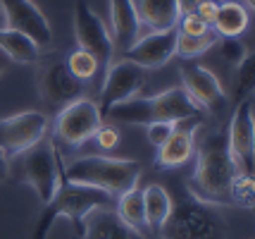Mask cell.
<instances>
[{
    "mask_svg": "<svg viewBox=\"0 0 255 239\" xmlns=\"http://www.w3.org/2000/svg\"><path fill=\"white\" fill-rule=\"evenodd\" d=\"M255 201V184L253 175H236L229 189V206H239V208H253Z\"/></svg>",
    "mask_w": 255,
    "mask_h": 239,
    "instance_id": "cell-26",
    "label": "cell"
},
{
    "mask_svg": "<svg viewBox=\"0 0 255 239\" xmlns=\"http://www.w3.org/2000/svg\"><path fill=\"white\" fill-rule=\"evenodd\" d=\"M200 110L196 103L191 101L186 91L181 86H172L153 96H136L131 101H124L112 105L105 113L108 120L115 122H124V125H150L157 120L165 122H184V120H193L200 117Z\"/></svg>",
    "mask_w": 255,
    "mask_h": 239,
    "instance_id": "cell-3",
    "label": "cell"
},
{
    "mask_svg": "<svg viewBox=\"0 0 255 239\" xmlns=\"http://www.w3.org/2000/svg\"><path fill=\"white\" fill-rule=\"evenodd\" d=\"M179 74H181V89L203 113L224 108L227 93H224L222 81L217 79L212 69L203 67L200 62H193V60H184L179 67Z\"/></svg>",
    "mask_w": 255,
    "mask_h": 239,
    "instance_id": "cell-12",
    "label": "cell"
},
{
    "mask_svg": "<svg viewBox=\"0 0 255 239\" xmlns=\"http://www.w3.org/2000/svg\"><path fill=\"white\" fill-rule=\"evenodd\" d=\"M110 22H112V43L115 48L120 46L124 50L138 41L141 36V19L136 14V7H133L131 0H110Z\"/></svg>",
    "mask_w": 255,
    "mask_h": 239,
    "instance_id": "cell-18",
    "label": "cell"
},
{
    "mask_svg": "<svg viewBox=\"0 0 255 239\" xmlns=\"http://www.w3.org/2000/svg\"><path fill=\"white\" fill-rule=\"evenodd\" d=\"M160 239H229V225L210 204L186 196L172 206L165 225L157 230Z\"/></svg>",
    "mask_w": 255,
    "mask_h": 239,
    "instance_id": "cell-5",
    "label": "cell"
},
{
    "mask_svg": "<svg viewBox=\"0 0 255 239\" xmlns=\"http://www.w3.org/2000/svg\"><path fill=\"white\" fill-rule=\"evenodd\" d=\"M174 127H177V122H165V120H157V122L145 125V137H148V141L157 148V146H162L167 139L172 137Z\"/></svg>",
    "mask_w": 255,
    "mask_h": 239,
    "instance_id": "cell-31",
    "label": "cell"
},
{
    "mask_svg": "<svg viewBox=\"0 0 255 239\" xmlns=\"http://www.w3.org/2000/svg\"><path fill=\"white\" fill-rule=\"evenodd\" d=\"M115 213L122 218L127 225H131L133 230L145 232V211H143V192L138 187H133L129 192H124L122 196L115 199Z\"/></svg>",
    "mask_w": 255,
    "mask_h": 239,
    "instance_id": "cell-23",
    "label": "cell"
},
{
    "mask_svg": "<svg viewBox=\"0 0 255 239\" xmlns=\"http://www.w3.org/2000/svg\"><path fill=\"white\" fill-rule=\"evenodd\" d=\"M174 55H177V29H169V31H150L145 36H138V41L129 50H124L122 57L143 69H153L167 65Z\"/></svg>",
    "mask_w": 255,
    "mask_h": 239,
    "instance_id": "cell-15",
    "label": "cell"
},
{
    "mask_svg": "<svg viewBox=\"0 0 255 239\" xmlns=\"http://www.w3.org/2000/svg\"><path fill=\"white\" fill-rule=\"evenodd\" d=\"M79 239H145V235L127 225L115 208H96L84 218Z\"/></svg>",
    "mask_w": 255,
    "mask_h": 239,
    "instance_id": "cell-17",
    "label": "cell"
},
{
    "mask_svg": "<svg viewBox=\"0 0 255 239\" xmlns=\"http://www.w3.org/2000/svg\"><path fill=\"white\" fill-rule=\"evenodd\" d=\"M177 31L186 36H203V34H210L212 26L205 19H200L196 12H181V17L177 22Z\"/></svg>",
    "mask_w": 255,
    "mask_h": 239,
    "instance_id": "cell-29",
    "label": "cell"
},
{
    "mask_svg": "<svg viewBox=\"0 0 255 239\" xmlns=\"http://www.w3.org/2000/svg\"><path fill=\"white\" fill-rule=\"evenodd\" d=\"M251 24V12L246 5L234 2V0H222L217 5L215 19H212V31L220 38H239Z\"/></svg>",
    "mask_w": 255,
    "mask_h": 239,
    "instance_id": "cell-20",
    "label": "cell"
},
{
    "mask_svg": "<svg viewBox=\"0 0 255 239\" xmlns=\"http://www.w3.org/2000/svg\"><path fill=\"white\" fill-rule=\"evenodd\" d=\"M10 175V158L5 153H0V182H5Z\"/></svg>",
    "mask_w": 255,
    "mask_h": 239,
    "instance_id": "cell-33",
    "label": "cell"
},
{
    "mask_svg": "<svg viewBox=\"0 0 255 239\" xmlns=\"http://www.w3.org/2000/svg\"><path fill=\"white\" fill-rule=\"evenodd\" d=\"M65 65H67V69H69V72H72L79 81H84V84L93 79V77L98 74V69H100L98 60L91 55V53L81 50V48L72 50V53L65 57Z\"/></svg>",
    "mask_w": 255,
    "mask_h": 239,
    "instance_id": "cell-25",
    "label": "cell"
},
{
    "mask_svg": "<svg viewBox=\"0 0 255 239\" xmlns=\"http://www.w3.org/2000/svg\"><path fill=\"white\" fill-rule=\"evenodd\" d=\"M217 5H220V2H215V0H198V5L193 7V12L198 14L200 19H205L208 24H212L215 12H217Z\"/></svg>",
    "mask_w": 255,
    "mask_h": 239,
    "instance_id": "cell-32",
    "label": "cell"
},
{
    "mask_svg": "<svg viewBox=\"0 0 255 239\" xmlns=\"http://www.w3.org/2000/svg\"><path fill=\"white\" fill-rule=\"evenodd\" d=\"M91 139H96V144H98L103 151H112V148L120 146V129L117 125H112V122H103V125L96 129V134Z\"/></svg>",
    "mask_w": 255,
    "mask_h": 239,
    "instance_id": "cell-30",
    "label": "cell"
},
{
    "mask_svg": "<svg viewBox=\"0 0 255 239\" xmlns=\"http://www.w3.org/2000/svg\"><path fill=\"white\" fill-rule=\"evenodd\" d=\"M22 180L36 192L43 206L55 196L62 182V158L53 137L45 134L36 146L22 153Z\"/></svg>",
    "mask_w": 255,
    "mask_h": 239,
    "instance_id": "cell-6",
    "label": "cell"
},
{
    "mask_svg": "<svg viewBox=\"0 0 255 239\" xmlns=\"http://www.w3.org/2000/svg\"><path fill=\"white\" fill-rule=\"evenodd\" d=\"M84 81H79L69 69H67L65 60L60 57H50L45 60L41 69H38V93L43 103L48 105H57L62 108L67 103L77 101L84 96Z\"/></svg>",
    "mask_w": 255,
    "mask_h": 239,
    "instance_id": "cell-13",
    "label": "cell"
},
{
    "mask_svg": "<svg viewBox=\"0 0 255 239\" xmlns=\"http://www.w3.org/2000/svg\"><path fill=\"white\" fill-rule=\"evenodd\" d=\"M100 125H103V115L98 103L89 96H81L57 110L53 120V141H60L62 146L72 148L84 146L86 141H91Z\"/></svg>",
    "mask_w": 255,
    "mask_h": 239,
    "instance_id": "cell-7",
    "label": "cell"
},
{
    "mask_svg": "<svg viewBox=\"0 0 255 239\" xmlns=\"http://www.w3.org/2000/svg\"><path fill=\"white\" fill-rule=\"evenodd\" d=\"M215 2H222V0H215Z\"/></svg>",
    "mask_w": 255,
    "mask_h": 239,
    "instance_id": "cell-36",
    "label": "cell"
},
{
    "mask_svg": "<svg viewBox=\"0 0 255 239\" xmlns=\"http://www.w3.org/2000/svg\"><path fill=\"white\" fill-rule=\"evenodd\" d=\"M145 81H148L145 79V69L129 62L127 57L117 60V62H110L105 74H103L100 98L96 101L100 108V115L105 117V113L110 110L112 105L136 98L141 93V89L145 86Z\"/></svg>",
    "mask_w": 255,
    "mask_h": 239,
    "instance_id": "cell-10",
    "label": "cell"
},
{
    "mask_svg": "<svg viewBox=\"0 0 255 239\" xmlns=\"http://www.w3.org/2000/svg\"><path fill=\"white\" fill-rule=\"evenodd\" d=\"M220 36L210 31V34H203V36H186V34H179L177 31V55L181 60H196L203 53H208L215 43H217Z\"/></svg>",
    "mask_w": 255,
    "mask_h": 239,
    "instance_id": "cell-24",
    "label": "cell"
},
{
    "mask_svg": "<svg viewBox=\"0 0 255 239\" xmlns=\"http://www.w3.org/2000/svg\"><path fill=\"white\" fill-rule=\"evenodd\" d=\"M0 7L5 12L7 26L29 36L38 48H45L53 41L50 22L33 0H0Z\"/></svg>",
    "mask_w": 255,
    "mask_h": 239,
    "instance_id": "cell-14",
    "label": "cell"
},
{
    "mask_svg": "<svg viewBox=\"0 0 255 239\" xmlns=\"http://www.w3.org/2000/svg\"><path fill=\"white\" fill-rule=\"evenodd\" d=\"M236 177V165L229 153L227 134L212 132L196 148V168L189 180V194L203 204L229 206V189Z\"/></svg>",
    "mask_w": 255,
    "mask_h": 239,
    "instance_id": "cell-1",
    "label": "cell"
},
{
    "mask_svg": "<svg viewBox=\"0 0 255 239\" xmlns=\"http://www.w3.org/2000/svg\"><path fill=\"white\" fill-rule=\"evenodd\" d=\"M141 192H143L145 228L157 235V230L165 225V220L169 218V213H172L174 201H172V196H169V192H167L165 187H162V184H155V182L148 184Z\"/></svg>",
    "mask_w": 255,
    "mask_h": 239,
    "instance_id": "cell-21",
    "label": "cell"
},
{
    "mask_svg": "<svg viewBox=\"0 0 255 239\" xmlns=\"http://www.w3.org/2000/svg\"><path fill=\"white\" fill-rule=\"evenodd\" d=\"M96 208H115V199L110 194L100 192V189L67 182L62 177L55 196L43 206V213L38 216V223L33 228L31 239H48V232L53 230V225L60 218H67L79 232L84 218L89 216L91 211H96Z\"/></svg>",
    "mask_w": 255,
    "mask_h": 239,
    "instance_id": "cell-4",
    "label": "cell"
},
{
    "mask_svg": "<svg viewBox=\"0 0 255 239\" xmlns=\"http://www.w3.org/2000/svg\"><path fill=\"white\" fill-rule=\"evenodd\" d=\"M74 36H77L79 48L96 57L103 72H105L108 65L112 62V57H115V43H112V36L105 22L84 0L74 2Z\"/></svg>",
    "mask_w": 255,
    "mask_h": 239,
    "instance_id": "cell-11",
    "label": "cell"
},
{
    "mask_svg": "<svg viewBox=\"0 0 255 239\" xmlns=\"http://www.w3.org/2000/svg\"><path fill=\"white\" fill-rule=\"evenodd\" d=\"M217 50H220V57L229 65H239L251 50L246 48V43H241L239 38H217Z\"/></svg>",
    "mask_w": 255,
    "mask_h": 239,
    "instance_id": "cell-28",
    "label": "cell"
},
{
    "mask_svg": "<svg viewBox=\"0 0 255 239\" xmlns=\"http://www.w3.org/2000/svg\"><path fill=\"white\" fill-rule=\"evenodd\" d=\"M0 53H5L7 60L17 62V65H29L41 57V48L29 36L5 26V29H0Z\"/></svg>",
    "mask_w": 255,
    "mask_h": 239,
    "instance_id": "cell-22",
    "label": "cell"
},
{
    "mask_svg": "<svg viewBox=\"0 0 255 239\" xmlns=\"http://www.w3.org/2000/svg\"><path fill=\"white\" fill-rule=\"evenodd\" d=\"M253 93L239 101L227 127V144L236 165V175H253V156H255V110Z\"/></svg>",
    "mask_w": 255,
    "mask_h": 239,
    "instance_id": "cell-9",
    "label": "cell"
},
{
    "mask_svg": "<svg viewBox=\"0 0 255 239\" xmlns=\"http://www.w3.org/2000/svg\"><path fill=\"white\" fill-rule=\"evenodd\" d=\"M198 129H200V117L177 122L172 137L167 139L162 146H157V153H155L157 168L172 170V168L184 165V163L196 153V132H198Z\"/></svg>",
    "mask_w": 255,
    "mask_h": 239,
    "instance_id": "cell-16",
    "label": "cell"
},
{
    "mask_svg": "<svg viewBox=\"0 0 255 239\" xmlns=\"http://www.w3.org/2000/svg\"><path fill=\"white\" fill-rule=\"evenodd\" d=\"M141 24H145L150 31H169L177 29L181 17L179 0H131Z\"/></svg>",
    "mask_w": 255,
    "mask_h": 239,
    "instance_id": "cell-19",
    "label": "cell"
},
{
    "mask_svg": "<svg viewBox=\"0 0 255 239\" xmlns=\"http://www.w3.org/2000/svg\"><path fill=\"white\" fill-rule=\"evenodd\" d=\"M253 81H255V60L253 53H248L236 65V98L239 101L253 93Z\"/></svg>",
    "mask_w": 255,
    "mask_h": 239,
    "instance_id": "cell-27",
    "label": "cell"
},
{
    "mask_svg": "<svg viewBox=\"0 0 255 239\" xmlns=\"http://www.w3.org/2000/svg\"><path fill=\"white\" fill-rule=\"evenodd\" d=\"M143 165L136 158H115V156H81L69 165L62 163V177L67 182L93 187L110 194L112 199L122 196L138 187Z\"/></svg>",
    "mask_w": 255,
    "mask_h": 239,
    "instance_id": "cell-2",
    "label": "cell"
},
{
    "mask_svg": "<svg viewBox=\"0 0 255 239\" xmlns=\"http://www.w3.org/2000/svg\"><path fill=\"white\" fill-rule=\"evenodd\" d=\"M50 120L41 110H24L0 120V153L7 158L22 156L48 134Z\"/></svg>",
    "mask_w": 255,
    "mask_h": 239,
    "instance_id": "cell-8",
    "label": "cell"
},
{
    "mask_svg": "<svg viewBox=\"0 0 255 239\" xmlns=\"http://www.w3.org/2000/svg\"><path fill=\"white\" fill-rule=\"evenodd\" d=\"M5 26H7V19H5V12L0 7V29H5Z\"/></svg>",
    "mask_w": 255,
    "mask_h": 239,
    "instance_id": "cell-35",
    "label": "cell"
},
{
    "mask_svg": "<svg viewBox=\"0 0 255 239\" xmlns=\"http://www.w3.org/2000/svg\"><path fill=\"white\" fill-rule=\"evenodd\" d=\"M5 67H7V55H5V53H0V74L5 72Z\"/></svg>",
    "mask_w": 255,
    "mask_h": 239,
    "instance_id": "cell-34",
    "label": "cell"
}]
</instances>
